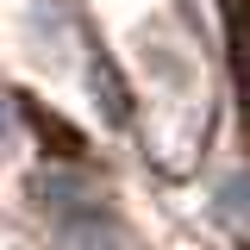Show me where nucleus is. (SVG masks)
<instances>
[{"label":"nucleus","instance_id":"1","mask_svg":"<svg viewBox=\"0 0 250 250\" xmlns=\"http://www.w3.org/2000/svg\"><path fill=\"white\" fill-rule=\"evenodd\" d=\"M62 250H138L131 244V231H125L113 213H75V219H62Z\"/></svg>","mask_w":250,"mask_h":250},{"label":"nucleus","instance_id":"2","mask_svg":"<svg viewBox=\"0 0 250 250\" xmlns=\"http://www.w3.org/2000/svg\"><path fill=\"white\" fill-rule=\"evenodd\" d=\"M31 200L44 207V213H57V219H75V213H94V200H88V182L82 175H31Z\"/></svg>","mask_w":250,"mask_h":250},{"label":"nucleus","instance_id":"3","mask_svg":"<svg viewBox=\"0 0 250 250\" xmlns=\"http://www.w3.org/2000/svg\"><path fill=\"white\" fill-rule=\"evenodd\" d=\"M219 207H225L231 219H250V175H244V182H225V188H219Z\"/></svg>","mask_w":250,"mask_h":250},{"label":"nucleus","instance_id":"4","mask_svg":"<svg viewBox=\"0 0 250 250\" xmlns=\"http://www.w3.org/2000/svg\"><path fill=\"white\" fill-rule=\"evenodd\" d=\"M13 150V113H6V100H0V156Z\"/></svg>","mask_w":250,"mask_h":250}]
</instances>
